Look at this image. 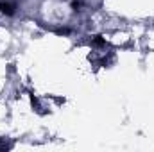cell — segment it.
Segmentation results:
<instances>
[{
    "label": "cell",
    "instance_id": "cell-1",
    "mask_svg": "<svg viewBox=\"0 0 154 152\" xmlns=\"http://www.w3.org/2000/svg\"><path fill=\"white\" fill-rule=\"evenodd\" d=\"M0 7H2V11H4V13H7V14H13V5H11V4H2Z\"/></svg>",
    "mask_w": 154,
    "mask_h": 152
}]
</instances>
